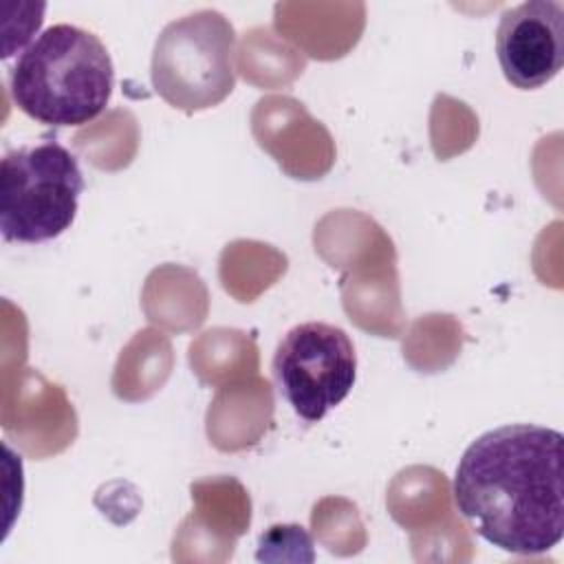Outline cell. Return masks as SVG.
Instances as JSON below:
<instances>
[{"label": "cell", "instance_id": "cell-1", "mask_svg": "<svg viewBox=\"0 0 564 564\" xmlns=\"http://www.w3.org/2000/svg\"><path fill=\"white\" fill-rule=\"evenodd\" d=\"M564 436L553 427L509 423L480 434L463 452L454 505L491 546L542 555L564 538Z\"/></svg>", "mask_w": 564, "mask_h": 564}, {"label": "cell", "instance_id": "cell-2", "mask_svg": "<svg viewBox=\"0 0 564 564\" xmlns=\"http://www.w3.org/2000/svg\"><path fill=\"white\" fill-rule=\"evenodd\" d=\"M112 88L115 66L106 44L93 31L66 22L35 35L9 70L13 104L53 128L97 119Z\"/></svg>", "mask_w": 564, "mask_h": 564}, {"label": "cell", "instance_id": "cell-3", "mask_svg": "<svg viewBox=\"0 0 564 564\" xmlns=\"http://www.w3.org/2000/svg\"><path fill=\"white\" fill-rule=\"evenodd\" d=\"M84 174L77 156L55 139L24 145L0 163V231L9 242H44L75 220Z\"/></svg>", "mask_w": 564, "mask_h": 564}, {"label": "cell", "instance_id": "cell-4", "mask_svg": "<svg viewBox=\"0 0 564 564\" xmlns=\"http://www.w3.org/2000/svg\"><path fill=\"white\" fill-rule=\"evenodd\" d=\"M236 31L216 9H198L163 26L152 51V86L172 106L196 112L236 86Z\"/></svg>", "mask_w": 564, "mask_h": 564}, {"label": "cell", "instance_id": "cell-5", "mask_svg": "<svg viewBox=\"0 0 564 564\" xmlns=\"http://www.w3.org/2000/svg\"><path fill=\"white\" fill-rule=\"evenodd\" d=\"M271 370L291 410L302 421L317 423L350 394L357 379V352L344 328L304 322L280 339Z\"/></svg>", "mask_w": 564, "mask_h": 564}, {"label": "cell", "instance_id": "cell-6", "mask_svg": "<svg viewBox=\"0 0 564 564\" xmlns=\"http://www.w3.org/2000/svg\"><path fill=\"white\" fill-rule=\"evenodd\" d=\"M496 57L511 86H546L564 66V4L527 0L505 9L496 29Z\"/></svg>", "mask_w": 564, "mask_h": 564}]
</instances>
